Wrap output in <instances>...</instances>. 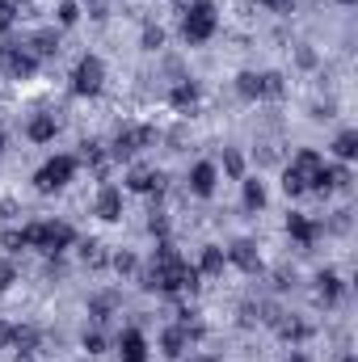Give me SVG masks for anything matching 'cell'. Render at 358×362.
Segmentation results:
<instances>
[{"label":"cell","mask_w":358,"mask_h":362,"mask_svg":"<svg viewBox=\"0 0 358 362\" xmlns=\"http://www.w3.org/2000/svg\"><path fill=\"white\" fill-rule=\"evenodd\" d=\"M148 228H152L156 236H165V215H156V211H152V219H148Z\"/></svg>","instance_id":"obj_34"},{"label":"cell","mask_w":358,"mask_h":362,"mask_svg":"<svg viewBox=\"0 0 358 362\" xmlns=\"http://www.w3.org/2000/svg\"><path fill=\"white\" fill-rule=\"evenodd\" d=\"M190 333H198V329H185V325H178V329H169V333H165V341H161V346H165V354H169V358H181V350H185Z\"/></svg>","instance_id":"obj_17"},{"label":"cell","mask_w":358,"mask_h":362,"mask_svg":"<svg viewBox=\"0 0 358 362\" xmlns=\"http://www.w3.org/2000/svg\"><path fill=\"white\" fill-rule=\"evenodd\" d=\"M85 350H89V354H101V350H105V337H101L97 329H93V333H85Z\"/></svg>","instance_id":"obj_31"},{"label":"cell","mask_w":358,"mask_h":362,"mask_svg":"<svg viewBox=\"0 0 358 362\" xmlns=\"http://www.w3.org/2000/svg\"><path fill=\"white\" fill-rule=\"evenodd\" d=\"M245 206L249 211H262L266 206V185L262 181H245Z\"/></svg>","instance_id":"obj_20"},{"label":"cell","mask_w":358,"mask_h":362,"mask_svg":"<svg viewBox=\"0 0 358 362\" xmlns=\"http://www.w3.org/2000/svg\"><path fill=\"white\" fill-rule=\"evenodd\" d=\"M97 215H101L105 223L122 219V194H118L114 185H101V194H97Z\"/></svg>","instance_id":"obj_11"},{"label":"cell","mask_w":358,"mask_h":362,"mask_svg":"<svg viewBox=\"0 0 358 362\" xmlns=\"http://www.w3.org/2000/svg\"><path fill=\"white\" fill-rule=\"evenodd\" d=\"M224 169H228L232 177H241V169H245V165H241V156H236V152H228V156H224Z\"/></svg>","instance_id":"obj_33"},{"label":"cell","mask_w":358,"mask_h":362,"mask_svg":"<svg viewBox=\"0 0 358 362\" xmlns=\"http://www.w3.org/2000/svg\"><path fill=\"white\" fill-rule=\"evenodd\" d=\"M337 295H342V278L337 274H321L316 278V299L321 303H337Z\"/></svg>","instance_id":"obj_18"},{"label":"cell","mask_w":358,"mask_h":362,"mask_svg":"<svg viewBox=\"0 0 358 362\" xmlns=\"http://www.w3.org/2000/svg\"><path fill=\"white\" fill-rule=\"evenodd\" d=\"M346 362H354V358H346Z\"/></svg>","instance_id":"obj_40"},{"label":"cell","mask_w":358,"mask_h":362,"mask_svg":"<svg viewBox=\"0 0 358 362\" xmlns=\"http://www.w3.org/2000/svg\"><path fill=\"white\" fill-rule=\"evenodd\" d=\"M25 135H30L34 144H47V139H55V118H51V114H38V118H30Z\"/></svg>","instance_id":"obj_15"},{"label":"cell","mask_w":358,"mask_h":362,"mask_svg":"<svg viewBox=\"0 0 358 362\" xmlns=\"http://www.w3.org/2000/svg\"><path fill=\"white\" fill-rule=\"evenodd\" d=\"M101 81H105L101 59H97V55H85V59L76 64V72H72V93H81V97H97V93H101Z\"/></svg>","instance_id":"obj_6"},{"label":"cell","mask_w":358,"mask_h":362,"mask_svg":"<svg viewBox=\"0 0 358 362\" xmlns=\"http://www.w3.org/2000/svg\"><path fill=\"white\" fill-rule=\"evenodd\" d=\"M81 257L89 262L93 270H97V266H105V245H101V240H85V245H81Z\"/></svg>","instance_id":"obj_22"},{"label":"cell","mask_w":358,"mask_h":362,"mask_svg":"<svg viewBox=\"0 0 358 362\" xmlns=\"http://www.w3.org/2000/svg\"><path fill=\"white\" fill-rule=\"evenodd\" d=\"M127 189H135V194H161V189H165V177L152 173V169H131Z\"/></svg>","instance_id":"obj_12"},{"label":"cell","mask_w":358,"mask_h":362,"mask_svg":"<svg viewBox=\"0 0 358 362\" xmlns=\"http://www.w3.org/2000/svg\"><path fill=\"white\" fill-rule=\"evenodd\" d=\"M207 362H215V358H207Z\"/></svg>","instance_id":"obj_41"},{"label":"cell","mask_w":358,"mask_h":362,"mask_svg":"<svg viewBox=\"0 0 358 362\" xmlns=\"http://www.w3.org/2000/svg\"><path fill=\"white\" fill-rule=\"evenodd\" d=\"M0 68H4L8 76L25 81V76H34V68H38V55H30V51H21V47H0Z\"/></svg>","instance_id":"obj_9"},{"label":"cell","mask_w":358,"mask_h":362,"mask_svg":"<svg viewBox=\"0 0 358 362\" xmlns=\"http://www.w3.org/2000/svg\"><path fill=\"white\" fill-rule=\"evenodd\" d=\"M342 4H354V0H342Z\"/></svg>","instance_id":"obj_39"},{"label":"cell","mask_w":358,"mask_h":362,"mask_svg":"<svg viewBox=\"0 0 358 362\" xmlns=\"http://www.w3.org/2000/svg\"><path fill=\"white\" fill-rule=\"evenodd\" d=\"M21 245H25V228H21V232H4V249H8V253H17Z\"/></svg>","instance_id":"obj_32"},{"label":"cell","mask_w":358,"mask_h":362,"mask_svg":"<svg viewBox=\"0 0 358 362\" xmlns=\"http://www.w3.org/2000/svg\"><path fill=\"white\" fill-rule=\"evenodd\" d=\"M236 89L241 97H282V76H274V72H241L236 76Z\"/></svg>","instance_id":"obj_7"},{"label":"cell","mask_w":358,"mask_h":362,"mask_svg":"<svg viewBox=\"0 0 358 362\" xmlns=\"http://www.w3.org/2000/svg\"><path fill=\"white\" fill-rule=\"evenodd\" d=\"M144 286L148 291H165V295H173V291H198V266L181 262L178 249L169 240H161L156 253H152V266L144 274Z\"/></svg>","instance_id":"obj_1"},{"label":"cell","mask_w":358,"mask_h":362,"mask_svg":"<svg viewBox=\"0 0 358 362\" xmlns=\"http://www.w3.org/2000/svg\"><path fill=\"white\" fill-rule=\"evenodd\" d=\"M287 362H308V354H291Z\"/></svg>","instance_id":"obj_37"},{"label":"cell","mask_w":358,"mask_h":362,"mask_svg":"<svg viewBox=\"0 0 358 362\" xmlns=\"http://www.w3.org/2000/svg\"><path fill=\"white\" fill-rule=\"evenodd\" d=\"M0 152H4V135H0Z\"/></svg>","instance_id":"obj_38"},{"label":"cell","mask_w":358,"mask_h":362,"mask_svg":"<svg viewBox=\"0 0 358 362\" xmlns=\"http://www.w3.org/2000/svg\"><path fill=\"white\" fill-rule=\"evenodd\" d=\"M169 101H173L178 110H194V101H198V89H194V85H178V89L169 93Z\"/></svg>","instance_id":"obj_21"},{"label":"cell","mask_w":358,"mask_h":362,"mask_svg":"<svg viewBox=\"0 0 358 362\" xmlns=\"http://www.w3.org/2000/svg\"><path fill=\"white\" fill-rule=\"evenodd\" d=\"M224 270V253L219 249H207L202 253V266H198V274H219Z\"/></svg>","instance_id":"obj_24"},{"label":"cell","mask_w":358,"mask_h":362,"mask_svg":"<svg viewBox=\"0 0 358 362\" xmlns=\"http://www.w3.org/2000/svg\"><path fill=\"white\" fill-rule=\"evenodd\" d=\"M215 4L211 0H198V4H190V13H185V21H181V34L190 38V42H207L211 34H215Z\"/></svg>","instance_id":"obj_4"},{"label":"cell","mask_w":358,"mask_h":362,"mask_svg":"<svg viewBox=\"0 0 358 362\" xmlns=\"http://www.w3.org/2000/svg\"><path fill=\"white\" fill-rule=\"evenodd\" d=\"M321 169H325V160H321L316 152H299V156L291 160V169L282 173V189H287V194L321 189Z\"/></svg>","instance_id":"obj_2"},{"label":"cell","mask_w":358,"mask_h":362,"mask_svg":"<svg viewBox=\"0 0 358 362\" xmlns=\"http://www.w3.org/2000/svg\"><path fill=\"white\" fill-rule=\"evenodd\" d=\"M287 232H291L299 245H312V240H316V223L304 219V215H287Z\"/></svg>","instance_id":"obj_16"},{"label":"cell","mask_w":358,"mask_h":362,"mask_svg":"<svg viewBox=\"0 0 358 362\" xmlns=\"http://www.w3.org/2000/svg\"><path fill=\"white\" fill-rule=\"evenodd\" d=\"M118 354H122V362H144L148 358V341H144V333H139V329H127V333L118 337Z\"/></svg>","instance_id":"obj_10"},{"label":"cell","mask_w":358,"mask_h":362,"mask_svg":"<svg viewBox=\"0 0 358 362\" xmlns=\"http://www.w3.org/2000/svg\"><path fill=\"white\" fill-rule=\"evenodd\" d=\"M72 177H76V160H72V156H51V160L38 169L34 185H38L42 194H55V189H64Z\"/></svg>","instance_id":"obj_5"},{"label":"cell","mask_w":358,"mask_h":362,"mask_svg":"<svg viewBox=\"0 0 358 362\" xmlns=\"http://www.w3.org/2000/svg\"><path fill=\"white\" fill-rule=\"evenodd\" d=\"M190 189H194L198 198H211V194H215V165H194V173H190Z\"/></svg>","instance_id":"obj_14"},{"label":"cell","mask_w":358,"mask_h":362,"mask_svg":"<svg viewBox=\"0 0 358 362\" xmlns=\"http://www.w3.org/2000/svg\"><path fill=\"white\" fill-rule=\"evenodd\" d=\"M72 240H76V232L68 223H34V228H25V245H34L42 253H64Z\"/></svg>","instance_id":"obj_3"},{"label":"cell","mask_w":358,"mask_h":362,"mask_svg":"<svg viewBox=\"0 0 358 362\" xmlns=\"http://www.w3.org/2000/svg\"><path fill=\"white\" fill-rule=\"evenodd\" d=\"M13 21H17V8H13L8 0H0V34H4V30H8Z\"/></svg>","instance_id":"obj_29"},{"label":"cell","mask_w":358,"mask_h":362,"mask_svg":"<svg viewBox=\"0 0 358 362\" xmlns=\"http://www.w3.org/2000/svg\"><path fill=\"white\" fill-rule=\"evenodd\" d=\"M17 282V270H13V262L8 257H0V291H8Z\"/></svg>","instance_id":"obj_26"},{"label":"cell","mask_w":358,"mask_h":362,"mask_svg":"<svg viewBox=\"0 0 358 362\" xmlns=\"http://www.w3.org/2000/svg\"><path fill=\"white\" fill-rule=\"evenodd\" d=\"M278 333H282L287 341H304V337H308V325H295V320H278Z\"/></svg>","instance_id":"obj_25"},{"label":"cell","mask_w":358,"mask_h":362,"mask_svg":"<svg viewBox=\"0 0 358 362\" xmlns=\"http://www.w3.org/2000/svg\"><path fill=\"white\" fill-rule=\"evenodd\" d=\"M333 152H337L342 160H354V156H358V135H354V131H342V135H337V144H333Z\"/></svg>","instance_id":"obj_19"},{"label":"cell","mask_w":358,"mask_h":362,"mask_svg":"<svg viewBox=\"0 0 358 362\" xmlns=\"http://www.w3.org/2000/svg\"><path fill=\"white\" fill-rule=\"evenodd\" d=\"M148 144H156V131H152V127H122V131L114 135V156H135V152L148 148Z\"/></svg>","instance_id":"obj_8"},{"label":"cell","mask_w":358,"mask_h":362,"mask_svg":"<svg viewBox=\"0 0 358 362\" xmlns=\"http://www.w3.org/2000/svg\"><path fill=\"white\" fill-rule=\"evenodd\" d=\"M161 42H165V34H161L156 25H148V30H144V51H156Z\"/></svg>","instance_id":"obj_28"},{"label":"cell","mask_w":358,"mask_h":362,"mask_svg":"<svg viewBox=\"0 0 358 362\" xmlns=\"http://www.w3.org/2000/svg\"><path fill=\"white\" fill-rule=\"evenodd\" d=\"M135 266H139V262H135L131 253H114V270H118V274H131Z\"/></svg>","instance_id":"obj_30"},{"label":"cell","mask_w":358,"mask_h":362,"mask_svg":"<svg viewBox=\"0 0 358 362\" xmlns=\"http://www.w3.org/2000/svg\"><path fill=\"white\" fill-rule=\"evenodd\" d=\"M76 17H81V8H76V0H64V4H59V21H64V25H72Z\"/></svg>","instance_id":"obj_27"},{"label":"cell","mask_w":358,"mask_h":362,"mask_svg":"<svg viewBox=\"0 0 358 362\" xmlns=\"http://www.w3.org/2000/svg\"><path fill=\"white\" fill-rule=\"evenodd\" d=\"M228 257H232L245 274H253L258 266H262V262H258V245H253V240H236V245L228 249Z\"/></svg>","instance_id":"obj_13"},{"label":"cell","mask_w":358,"mask_h":362,"mask_svg":"<svg viewBox=\"0 0 358 362\" xmlns=\"http://www.w3.org/2000/svg\"><path fill=\"white\" fill-rule=\"evenodd\" d=\"M55 51H59V38H55L51 30L34 34V55H55Z\"/></svg>","instance_id":"obj_23"},{"label":"cell","mask_w":358,"mask_h":362,"mask_svg":"<svg viewBox=\"0 0 358 362\" xmlns=\"http://www.w3.org/2000/svg\"><path fill=\"white\" fill-rule=\"evenodd\" d=\"M270 8H291V4H295V0H266Z\"/></svg>","instance_id":"obj_36"},{"label":"cell","mask_w":358,"mask_h":362,"mask_svg":"<svg viewBox=\"0 0 358 362\" xmlns=\"http://www.w3.org/2000/svg\"><path fill=\"white\" fill-rule=\"evenodd\" d=\"M0 346H13V325L0 320Z\"/></svg>","instance_id":"obj_35"}]
</instances>
